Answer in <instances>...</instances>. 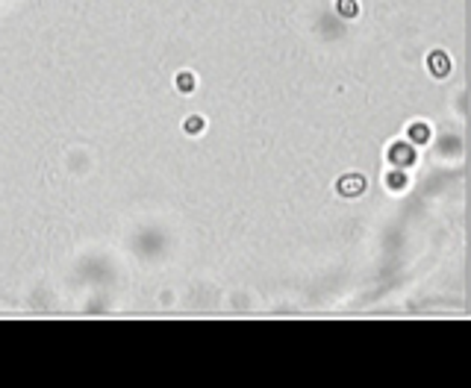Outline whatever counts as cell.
Listing matches in <instances>:
<instances>
[{
  "label": "cell",
  "instance_id": "1",
  "mask_svg": "<svg viewBox=\"0 0 471 388\" xmlns=\"http://www.w3.org/2000/svg\"><path fill=\"white\" fill-rule=\"evenodd\" d=\"M389 159H392V165H398V168H401V165H412L415 153H412V147H409V144H404V141H401V144H395V147L389 150Z\"/></svg>",
  "mask_w": 471,
  "mask_h": 388
},
{
  "label": "cell",
  "instance_id": "2",
  "mask_svg": "<svg viewBox=\"0 0 471 388\" xmlns=\"http://www.w3.org/2000/svg\"><path fill=\"white\" fill-rule=\"evenodd\" d=\"M339 188H342V194H359V191L365 188V180H362V177H345V180L339 183Z\"/></svg>",
  "mask_w": 471,
  "mask_h": 388
},
{
  "label": "cell",
  "instance_id": "3",
  "mask_svg": "<svg viewBox=\"0 0 471 388\" xmlns=\"http://www.w3.org/2000/svg\"><path fill=\"white\" fill-rule=\"evenodd\" d=\"M409 135H412V141H427V138H430V130H427V127H424V124H412V127H409Z\"/></svg>",
  "mask_w": 471,
  "mask_h": 388
},
{
  "label": "cell",
  "instance_id": "4",
  "mask_svg": "<svg viewBox=\"0 0 471 388\" xmlns=\"http://www.w3.org/2000/svg\"><path fill=\"white\" fill-rule=\"evenodd\" d=\"M339 12H342V15H356V3H353V0H339Z\"/></svg>",
  "mask_w": 471,
  "mask_h": 388
},
{
  "label": "cell",
  "instance_id": "5",
  "mask_svg": "<svg viewBox=\"0 0 471 388\" xmlns=\"http://www.w3.org/2000/svg\"><path fill=\"white\" fill-rule=\"evenodd\" d=\"M201 127H203V121H201V118H192V121H185V130H189V133H198Z\"/></svg>",
  "mask_w": 471,
  "mask_h": 388
},
{
  "label": "cell",
  "instance_id": "6",
  "mask_svg": "<svg viewBox=\"0 0 471 388\" xmlns=\"http://www.w3.org/2000/svg\"><path fill=\"white\" fill-rule=\"evenodd\" d=\"M177 85H180V88H192V85H195V80H192V77H189V74H180V80H177Z\"/></svg>",
  "mask_w": 471,
  "mask_h": 388
},
{
  "label": "cell",
  "instance_id": "7",
  "mask_svg": "<svg viewBox=\"0 0 471 388\" xmlns=\"http://www.w3.org/2000/svg\"><path fill=\"white\" fill-rule=\"evenodd\" d=\"M433 68H436V74H439V77L445 74V65H442V53H436V56H433Z\"/></svg>",
  "mask_w": 471,
  "mask_h": 388
},
{
  "label": "cell",
  "instance_id": "8",
  "mask_svg": "<svg viewBox=\"0 0 471 388\" xmlns=\"http://www.w3.org/2000/svg\"><path fill=\"white\" fill-rule=\"evenodd\" d=\"M392 186L398 188V186H404V174H392V180H389Z\"/></svg>",
  "mask_w": 471,
  "mask_h": 388
}]
</instances>
